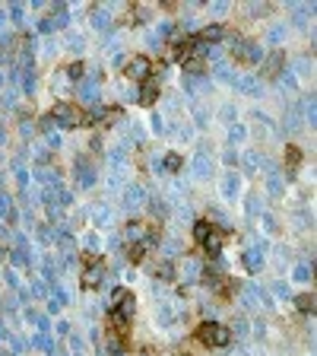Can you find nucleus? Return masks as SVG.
Listing matches in <instances>:
<instances>
[{
	"instance_id": "nucleus-1",
	"label": "nucleus",
	"mask_w": 317,
	"mask_h": 356,
	"mask_svg": "<svg viewBox=\"0 0 317 356\" xmlns=\"http://www.w3.org/2000/svg\"><path fill=\"white\" fill-rule=\"evenodd\" d=\"M197 340L206 344V347H228L232 331H228L222 321H203V325L197 328Z\"/></svg>"
},
{
	"instance_id": "nucleus-2",
	"label": "nucleus",
	"mask_w": 317,
	"mask_h": 356,
	"mask_svg": "<svg viewBox=\"0 0 317 356\" xmlns=\"http://www.w3.org/2000/svg\"><path fill=\"white\" fill-rule=\"evenodd\" d=\"M124 77L130 80V83H146V80L152 77V60L146 55H133L124 64Z\"/></svg>"
},
{
	"instance_id": "nucleus-3",
	"label": "nucleus",
	"mask_w": 317,
	"mask_h": 356,
	"mask_svg": "<svg viewBox=\"0 0 317 356\" xmlns=\"http://www.w3.org/2000/svg\"><path fill=\"white\" fill-rule=\"evenodd\" d=\"M54 121H57L64 131H70V127H79V124H83V111H79L76 105L60 102V105H54Z\"/></svg>"
},
{
	"instance_id": "nucleus-4",
	"label": "nucleus",
	"mask_w": 317,
	"mask_h": 356,
	"mask_svg": "<svg viewBox=\"0 0 317 356\" xmlns=\"http://www.w3.org/2000/svg\"><path fill=\"white\" fill-rule=\"evenodd\" d=\"M232 55H235V60H238V64H251V67L264 60V51H260V45H257V42H244V38H241V42L232 48Z\"/></svg>"
},
{
	"instance_id": "nucleus-5",
	"label": "nucleus",
	"mask_w": 317,
	"mask_h": 356,
	"mask_svg": "<svg viewBox=\"0 0 317 356\" xmlns=\"http://www.w3.org/2000/svg\"><path fill=\"white\" fill-rule=\"evenodd\" d=\"M260 64H264V80H279L282 70H286V55H282V51H273V55H267Z\"/></svg>"
},
{
	"instance_id": "nucleus-6",
	"label": "nucleus",
	"mask_w": 317,
	"mask_h": 356,
	"mask_svg": "<svg viewBox=\"0 0 317 356\" xmlns=\"http://www.w3.org/2000/svg\"><path fill=\"white\" fill-rule=\"evenodd\" d=\"M225 26L222 23H210V26H203V29L197 32V42H203V45H216V42H222L225 38Z\"/></svg>"
},
{
	"instance_id": "nucleus-7",
	"label": "nucleus",
	"mask_w": 317,
	"mask_h": 356,
	"mask_svg": "<svg viewBox=\"0 0 317 356\" xmlns=\"http://www.w3.org/2000/svg\"><path fill=\"white\" fill-rule=\"evenodd\" d=\"M102 277H105V267L98 264V261H92V264H86V271H83V286L86 290H98V286H102Z\"/></svg>"
},
{
	"instance_id": "nucleus-8",
	"label": "nucleus",
	"mask_w": 317,
	"mask_h": 356,
	"mask_svg": "<svg viewBox=\"0 0 317 356\" xmlns=\"http://www.w3.org/2000/svg\"><path fill=\"white\" fill-rule=\"evenodd\" d=\"M73 165H76V175H79V185H83V188H92V185H96V169H92V163L86 156H79Z\"/></svg>"
},
{
	"instance_id": "nucleus-9",
	"label": "nucleus",
	"mask_w": 317,
	"mask_h": 356,
	"mask_svg": "<svg viewBox=\"0 0 317 356\" xmlns=\"http://www.w3.org/2000/svg\"><path fill=\"white\" fill-rule=\"evenodd\" d=\"M159 99V86L152 83V80H146V83H140V92H137V102L143 105V109H149V105H156Z\"/></svg>"
},
{
	"instance_id": "nucleus-10",
	"label": "nucleus",
	"mask_w": 317,
	"mask_h": 356,
	"mask_svg": "<svg viewBox=\"0 0 317 356\" xmlns=\"http://www.w3.org/2000/svg\"><path fill=\"white\" fill-rule=\"evenodd\" d=\"M222 245H225V232L213 229L210 236H206V242H203V251L210 254V258H219V254H222Z\"/></svg>"
},
{
	"instance_id": "nucleus-11",
	"label": "nucleus",
	"mask_w": 317,
	"mask_h": 356,
	"mask_svg": "<svg viewBox=\"0 0 317 356\" xmlns=\"http://www.w3.org/2000/svg\"><path fill=\"white\" fill-rule=\"evenodd\" d=\"M241 261H244V267H247L251 274L264 271V251H260V248H244V254H241Z\"/></svg>"
},
{
	"instance_id": "nucleus-12",
	"label": "nucleus",
	"mask_w": 317,
	"mask_h": 356,
	"mask_svg": "<svg viewBox=\"0 0 317 356\" xmlns=\"http://www.w3.org/2000/svg\"><path fill=\"white\" fill-rule=\"evenodd\" d=\"M235 86H238L241 92H247V96H254V99L264 96V86H260L254 77H235Z\"/></svg>"
},
{
	"instance_id": "nucleus-13",
	"label": "nucleus",
	"mask_w": 317,
	"mask_h": 356,
	"mask_svg": "<svg viewBox=\"0 0 317 356\" xmlns=\"http://www.w3.org/2000/svg\"><path fill=\"white\" fill-rule=\"evenodd\" d=\"M152 274L162 280V283H171L174 277H178V271H174V264H171V258H165V261H159L156 267H152Z\"/></svg>"
},
{
	"instance_id": "nucleus-14",
	"label": "nucleus",
	"mask_w": 317,
	"mask_h": 356,
	"mask_svg": "<svg viewBox=\"0 0 317 356\" xmlns=\"http://www.w3.org/2000/svg\"><path fill=\"white\" fill-rule=\"evenodd\" d=\"M213 229H216V226L210 223V219H197V223H194V242H197V245H203L206 236H210Z\"/></svg>"
},
{
	"instance_id": "nucleus-15",
	"label": "nucleus",
	"mask_w": 317,
	"mask_h": 356,
	"mask_svg": "<svg viewBox=\"0 0 317 356\" xmlns=\"http://www.w3.org/2000/svg\"><path fill=\"white\" fill-rule=\"evenodd\" d=\"M301 127V105L295 102V105H289V111H286V131H298Z\"/></svg>"
},
{
	"instance_id": "nucleus-16",
	"label": "nucleus",
	"mask_w": 317,
	"mask_h": 356,
	"mask_svg": "<svg viewBox=\"0 0 317 356\" xmlns=\"http://www.w3.org/2000/svg\"><path fill=\"white\" fill-rule=\"evenodd\" d=\"M194 175L197 178H210L213 175V163L206 156H194Z\"/></svg>"
},
{
	"instance_id": "nucleus-17",
	"label": "nucleus",
	"mask_w": 317,
	"mask_h": 356,
	"mask_svg": "<svg viewBox=\"0 0 317 356\" xmlns=\"http://www.w3.org/2000/svg\"><path fill=\"white\" fill-rule=\"evenodd\" d=\"M79 96H83V102H86V105H96V99H98V83H96V80H86V83H83V92H79Z\"/></svg>"
},
{
	"instance_id": "nucleus-18",
	"label": "nucleus",
	"mask_w": 317,
	"mask_h": 356,
	"mask_svg": "<svg viewBox=\"0 0 317 356\" xmlns=\"http://www.w3.org/2000/svg\"><path fill=\"white\" fill-rule=\"evenodd\" d=\"M295 308H298L301 315H311L314 312V293H301V296H295Z\"/></svg>"
},
{
	"instance_id": "nucleus-19",
	"label": "nucleus",
	"mask_w": 317,
	"mask_h": 356,
	"mask_svg": "<svg viewBox=\"0 0 317 356\" xmlns=\"http://www.w3.org/2000/svg\"><path fill=\"white\" fill-rule=\"evenodd\" d=\"M114 312H121L124 318H133V312H137V299H133L130 293H127V296L118 302V308H114Z\"/></svg>"
},
{
	"instance_id": "nucleus-20",
	"label": "nucleus",
	"mask_w": 317,
	"mask_h": 356,
	"mask_svg": "<svg viewBox=\"0 0 317 356\" xmlns=\"http://www.w3.org/2000/svg\"><path fill=\"white\" fill-rule=\"evenodd\" d=\"M222 194H225L228 200H232L235 194H238V175H235V172H228V175L222 178Z\"/></svg>"
},
{
	"instance_id": "nucleus-21",
	"label": "nucleus",
	"mask_w": 317,
	"mask_h": 356,
	"mask_svg": "<svg viewBox=\"0 0 317 356\" xmlns=\"http://www.w3.org/2000/svg\"><path fill=\"white\" fill-rule=\"evenodd\" d=\"M181 153H165V159H162V172H178L181 169Z\"/></svg>"
},
{
	"instance_id": "nucleus-22",
	"label": "nucleus",
	"mask_w": 317,
	"mask_h": 356,
	"mask_svg": "<svg viewBox=\"0 0 317 356\" xmlns=\"http://www.w3.org/2000/svg\"><path fill=\"white\" fill-rule=\"evenodd\" d=\"M127 254H130V261H133V264L146 261V239H143V242H133V245L127 248Z\"/></svg>"
},
{
	"instance_id": "nucleus-23",
	"label": "nucleus",
	"mask_w": 317,
	"mask_h": 356,
	"mask_svg": "<svg viewBox=\"0 0 317 356\" xmlns=\"http://www.w3.org/2000/svg\"><path fill=\"white\" fill-rule=\"evenodd\" d=\"M197 277H200V261L197 258H187L184 261V280H187V283H194Z\"/></svg>"
},
{
	"instance_id": "nucleus-24",
	"label": "nucleus",
	"mask_w": 317,
	"mask_h": 356,
	"mask_svg": "<svg viewBox=\"0 0 317 356\" xmlns=\"http://www.w3.org/2000/svg\"><path fill=\"white\" fill-rule=\"evenodd\" d=\"M143 232H146V223H140V219L127 223V239L130 242H143Z\"/></svg>"
},
{
	"instance_id": "nucleus-25",
	"label": "nucleus",
	"mask_w": 317,
	"mask_h": 356,
	"mask_svg": "<svg viewBox=\"0 0 317 356\" xmlns=\"http://www.w3.org/2000/svg\"><path fill=\"white\" fill-rule=\"evenodd\" d=\"M92 26H96L98 32H105V26H111V16H108V10H92Z\"/></svg>"
},
{
	"instance_id": "nucleus-26",
	"label": "nucleus",
	"mask_w": 317,
	"mask_h": 356,
	"mask_svg": "<svg viewBox=\"0 0 317 356\" xmlns=\"http://www.w3.org/2000/svg\"><path fill=\"white\" fill-rule=\"evenodd\" d=\"M213 73L219 80H225V83H235V70H232V64H216L213 67Z\"/></svg>"
},
{
	"instance_id": "nucleus-27",
	"label": "nucleus",
	"mask_w": 317,
	"mask_h": 356,
	"mask_svg": "<svg viewBox=\"0 0 317 356\" xmlns=\"http://www.w3.org/2000/svg\"><path fill=\"white\" fill-rule=\"evenodd\" d=\"M292 277H295V283H308V280H311V267H308V264H295L292 267Z\"/></svg>"
},
{
	"instance_id": "nucleus-28",
	"label": "nucleus",
	"mask_w": 317,
	"mask_h": 356,
	"mask_svg": "<svg viewBox=\"0 0 317 356\" xmlns=\"http://www.w3.org/2000/svg\"><path fill=\"white\" fill-rule=\"evenodd\" d=\"M286 159H289V165L295 169V165H301V159H305V153H301L298 146H289V150H286Z\"/></svg>"
},
{
	"instance_id": "nucleus-29",
	"label": "nucleus",
	"mask_w": 317,
	"mask_h": 356,
	"mask_svg": "<svg viewBox=\"0 0 317 356\" xmlns=\"http://www.w3.org/2000/svg\"><path fill=\"white\" fill-rule=\"evenodd\" d=\"M200 70H203V60H197V57L184 60V73H187V77H194V73H197V77H200Z\"/></svg>"
},
{
	"instance_id": "nucleus-30",
	"label": "nucleus",
	"mask_w": 317,
	"mask_h": 356,
	"mask_svg": "<svg viewBox=\"0 0 317 356\" xmlns=\"http://www.w3.org/2000/svg\"><path fill=\"white\" fill-rule=\"evenodd\" d=\"M67 77H70V80H79V77H83V73H86V64H83V60H76V64H70V67H67Z\"/></svg>"
},
{
	"instance_id": "nucleus-31",
	"label": "nucleus",
	"mask_w": 317,
	"mask_h": 356,
	"mask_svg": "<svg viewBox=\"0 0 317 356\" xmlns=\"http://www.w3.org/2000/svg\"><path fill=\"white\" fill-rule=\"evenodd\" d=\"M267 191H269V194H279V191H282V178L276 175V172H269V178H267Z\"/></svg>"
},
{
	"instance_id": "nucleus-32",
	"label": "nucleus",
	"mask_w": 317,
	"mask_h": 356,
	"mask_svg": "<svg viewBox=\"0 0 317 356\" xmlns=\"http://www.w3.org/2000/svg\"><path fill=\"white\" fill-rule=\"evenodd\" d=\"M247 137V131L241 124H232V131H228V140H232V143H241V140Z\"/></svg>"
},
{
	"instance_id": "nucleus-33",
	"label": "nucleus",
	"mask_w": 317,
	"mask_h": 356,
	"mask_svg": "<svg viewBox=\"0 0 317 356\" xmlns=\"http://www.w3.org/2000/svg\"><path fill=\"white\" fill-rule=\"evenodd\" d=\"M267 38L269 42H282V38H286V26H273V29L267 32Z\"/></svg>"
},
{
	"instance_id": "nucleus-34",
	"label": "nucleus",
	"mask_w": 317,
	"mask_h": 356,
	"mask_svg": "<svg viewBox=\"0 0 317 356\" xmlns=\"http://www.w3.org/2000/svg\"><path fill=\"white\" fill-rule=\"evenodd\" d=\"M140 197H143V191H140L137 185L127 188V204H130V207H137V204H140Z\"/></svg>"
},
{
	"instance_id": "nucleus-35",
	"label": "nucleus",
	"mask_w": 317,
	"mask_h": 356,
	"mask_svg": "<svg viewBox=\"0 0 317 356\" xmlns=\"http://www.w3.org/2000/svg\"><path fill=\"white\" fill-rule=\"evenodd\" d=\"M124 296H127V290H124V286H114V293H111V308H118V302L124 299Z\"/></svg>"
},
{
	"instance_id": "nucleus-36",
	"label": "nucleus",
	"mask_w": 317,
	"mask_h": 356,
	"mask_svg": "<svg viewBox=\"0 0 317 356\" xmlns=\"http://www.w3.org/2000/svg\"><path fill=\"white\" fill-rule=\"evenodd\" d=\"M174 35V23H162L159 26V38H171Z\"/></svg>"
},
{
	"instance_id": "nucleus-37",
	"label": "nucleus",
	"mask_w": 317,
	"mask_h": 356,
	"mask_svg": "<svg viewBox=\"0 0 317 356\" xmlns=\"http://www.w3.org/2000/svg\"><path fill=\"white\" fill-rule=\"evenodd\" d=\"M228 331H235V334H241V337H244V334H247V321L238 318V321H235V328H228Z\"/></svg>"
},
{
	"instance_id": "nucleus-38",
	"label": "nucleus",
	"mask_w": 317,
	"mask_h": 356,
	"mask_svg": "<svg viewBox=\"0 0 317 356\" xmlns=\"http://www.w3.org/2000/svg\"><path fill=\"white\" fill-rule=\"evenodd\" d=\"M38 32H42V35H48V32H54V23H51L48 16H45L42 23H38Z\"/></svg>"
},
{
	"instance_id": "nucleus-39",
	"label": "nucleus",
	"mask_w": 317,
	"mask_h": 356,
	"mask_svg": "<svg viewBox=\"0 0 317 356\" xmlns=\"http://www.w3.org/2000/svg\"><path fill=\"white\" fill-rule=\"evenodd\" d=\"M0 217H10V197L0 194Z\"/></svg>"
},
{
	"instance_id": "nucleus-40",
	"label": "nucleus",
	"mask_w": 317,
	"mask_h": 356,
	"mask_svg": "<svg viewBox=\"0 0 317 356\" xmlns=\"http://www.w3.org/2000/svg\"><path fill=\"white\" fill-rule=\"evenodd\" d=\"M152 127H156V134H165V131H162L165 124H162V118H159V115H152Z\"/></svg>"
},
{
	"instance_id": "nucleus-41",
	"label": "nucleus",
	"mask_w": 317,
	"mask_h": 356,
	"mask_svg": "<svg viewBox=\"0 0 317 356\" xmlns=\"http://www.w3.org/2000/svg\"><path fill=\"white\" fill-rule=\"evenodd\" d=\"M222 159H225L228 165H235V163H238V159H235V153H232V150H225V153H222Z\"/></svg>"
},
{
	"instance_id": "nucleus-42",
	"label": "nucleus",
	"mask_w": 317,
	"mask_h": 356,
	"mask_svg": "<svg viewBox=\"0 0 317 356\" xmlns=\"http://www.w3.org/2000/svg\"><path fill=\"white\" fill-rule=\"evenodd\" d=\"M13 264H25V251H13Z\"/></svg>"
}]
</instances>
